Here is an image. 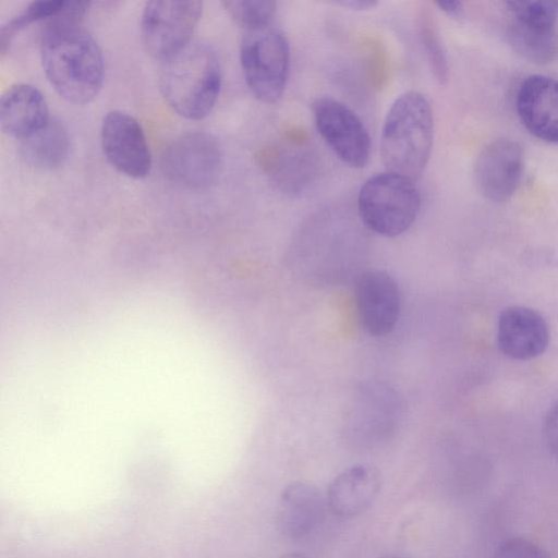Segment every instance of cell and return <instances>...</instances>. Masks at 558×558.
I'll return each mask as SVG.
<instances>
[{
    "instance_id": "obj_21",
    "label": "cell",
    "mask_w": 558,
    "mask_h": 558,
    "mask_svg": "<svg viewBox=\"0 0 558 558\" xmlns=\"http://www.w3.org/2000/svg\"><path fill=\"white\" fill-rule=\"evenodd\" d=\"M511 17L557 25L558 1L553 0H512L506 2Z\"/></svg>"
},
{
    "instance_id": "obj_16",
    "label": "cell",
    "mask_w": 558,
    "mask_h": 558,
    "mask_svg": "<svg viewBox=\"0 0 558 558\" xmlns=\"http://www.w3.org/2000/svg\"><path fill=\"white\" fill-rule=\"evenodd\" d=\"M47 101L41 92L31 84L10 86L0 99V123L4 133L23 140L49 120Z\"/></svg>"
},
{
    "instance_id": "obj_15",
    "label": "cell",
    "mask_w": 558,
    "mask_h": 558,
    "mask_svg": "<svg viewBox=\"0 0 558 558\" xmlns=\"http://www.w3.org/2000/svg\"><path fill=\"white\" fill-rule=\"evenodd\" d=\"M326 499L313 484L293 482L280 495L277 527L286 537L298 539L313 532L324 518Z\"/></svg>"
},
{
    "instance_id": "obj_4",
    "label": "cell",
    "mask_w": 558,
    "mask_h": 558,
    "mask_svg": "<svg viewBox=\"0 0 558 558\" xmlns=\"http://www.w3.org/2000/svg\"><path fill=\"white\" fill-rule=\"evenodd\" d=\"M420 208L421 196L413 180L389 171L368 178L357 196L363 223L387 238L404 233L415 221Z\"/></svg>"
},
{
    "instance_id": "obj_20",
    "label": "cell",
    "mask_w": 558,
    "mask_h": 558,
    "mask_svg": "<svg viewBox=\"0 0 558 558\" xmlns=\"http://www.w3.org/2000/svg\"><path fill=\"white\" fill-rule=\"evenodd\" d=\"M221 3L244 31L270 25L277 11V2L270 0H226Z\"/></svg>"
},
{
    "instance_id": "obj_18",
    "label": "cell",
    "mask_w": 558,
    "mask_h": 558,
    "mask_svg": "<svg viewBox=\"0 0 558 558\" xmlns=\"http://www.w3.org/2000/svg\"><path fill=\"white\" fill-rule=\"evenodd\" d=\"M508 38L519 54L537 64L549 63L558 54L557 25L512 17Z\"/></svg>"
},
{
    "instance_id": "obj_13",
    "label": "cell",
    "mask_w": 558,
    "mask_h": 558,
    "mask_svg": "<svg viewBox=\"0 0 558 558\" xmlns=\"http://www.w3.org/2000/svg\"><path fill=\"white\" fill-rule=\"evenodd\" d=\"M549 331L543 316L525 306H509L498 318L497 343L500 351L514 360H531L548 345Z\"/></svg>"
},
{
    "instance_id": "obj_11",
    "label": "cell",
    "mask_w": 558,
    "mask_h": 558,
    "mask_svg": "<svg viewBox=\"0 0 558 558\" xmlns=\"http://www.w3.org/2000/svg\"><path fill=\"white\" fill-rule=\"evenodd\" d=\"M524 167L522 147L508 138L488 144L475 163V182L480 192L493 202H505L515 192Z\"/></svg>"
},
{
    "instance_id": "obj_17",
    "label": "cell",
    "mask_w": 558,
    "mask_h": 558,
    "mask_svg": "<svg viewBox=\"0 0 558 558\" xmlns=\"http://www.w3.org/2000/svg\"><path fill=\"white\" fill-rule=\"evenodd\" d=\"M20 150L29 166L44 170L56 169L69 155L68 130L60 120L50 118L36 132L21 140Z\"/></svg>"
},
{
    "instance_id": "obj_24",
    "label": "cell",
    "mask_w": 558,
    "mask_h": 558,
    "mask_svg": "<svg viewBox=\"0 0 558 558\" xmlns=\"http://www.w3.org/2000/svg\"><path fill=\"white\" fill-rule=\"evenodd\" d=\"M544 438L551 454L558 459V403L549 410L545 418Z\"/></svg>"
},
{
    "instance_id": "obj_26",
    "label": "cell",
    "mask_w": 558,
    "mask_h": 558,
    "mask_svg": "<svg viewBox=\"0 0 558 558\" xmlns=\"http://www.w3.org/2000/svg\"><path fill=\"white\" fill-rule=\"evenodd\" d=\"M435 4L449 16L459 17L462 14V3L460 1H437Z\"/></svg>"
},
{
    "instance_id": "obj_22",
    "label": "cell",
    "mask_w": 558,
    "mask_h": 558,
    "mask_svg": "<svg viewBox=\"0 0 558 558\" xmlns=\"http://www.w3.org/2000/svg\"><path fill=\"white\" fill-rule=\"evenodd\" d=\"M421 38L434 75L440 82L446 80L448 68L445 52L437 34L430 28L426 21H424L421 26Z\"/></svg>"
},
{
    "instance_id": "obj_23",
    "label": "cell",
    "mask_w": 558,
    "mask_h": 558,
    "mask_svg": "<svg viewBox=\"0 0 558 558\" xmlns=\"http://www.w3.org/2000/svg\"><path fill=\"white\" fill-rule=\"evenodd\" d=\"M492 558H549L548 553L534 542L522 537L504 541Z\"/></svg>"
},
{
    "instance_id": "obj_5",
    "label": "cell",
    "mask_w": 558,
    "mask_h": 558,
    "mask_svg": "<svg viewBox=\"0 0 558 558\" xmlns=\"http://www.w3.org/2000/svg\"><path fill=\"white\" fill-rule=\"evenodd\" d=\"M244 80L260 101L276 102L283 94L290 68V46L286 35L272 24L244 31L240 45Z\"/></svg>"
},
{
    "instance_id": "obj_3",
    "label": "cell",
    "mask_w": 558,
    "mask_h": 558,
    "mask_svg": "<svg viewBox=\"0 0 558 558\" xmlns=\"http://www.w3.org/2000/svg\"><path fill=\"white\" fill-rule=\"evenodd\" d=\"M433 138L428 100L415 90L400 95L387 111L381 131L380 154L387 171L417 178L429 159Z\"/></svg>"
},
{
    "instance_id": "obj_7",
    "label": "cell",
    "mask_w": 558,
    "mask_h": 558,
    "mask_svg": "<svg viewBox=\"0 0 558 558\" xmlns=\"http://www.w3.org/2000/svg\"><path fill=\"white\" fill-rule=\"evenodd\" d=\"M221 165L222 154L217 140L199 131L175 137L161 157L165 175L189 189L208 187L217 180Z\"/></svg>"
},
{
    "instance_id": "obj_2",
    "label": "cell",
    "mask_w": 558,
    "mask_h": 558,
    "mask_svg": "<svg viewBox=\"0 0 558 558\" xmlns=\"http://www.w3.org/2000/svg\"><path fill=\"white\" fill-rule=\"evenodd\" d=\"M221 80V65L216 50L207 43L191 41L163 61L160 90L178 114L198 120L214 108Z\"/></svg>"
},
{
    "instance_id": "obj_12",
    "label": "cell",
    "mask_w": 558,
    "mask_h": 558,
    "mask_svg": "<svg viewBox=\"0 0 558 558\" xmlns=\"http://www.w3.org/2000/svg\"><path fill=\"white\" fill-rule=\"evenodd\" d=\"M517 111L531 134L558 144V80L546 75L526 77L518 90Z\"/></svg>"
},
{
    "instance_id": "obj_27",
    "label": "cell",
    "mask_w": 558,
    "mask_h": 558,
    "mask_svg": "<svg viewBox=\"0 0 558 558\" xmlns=\"http://www.w3.org/2000/svg\"><path fill=\"white\" fill-rule=\"evenodd\" d=\"M277 558H310V557H307L306 555H304L302 553H287Z\"/></svg>"
},
{
    "instance_id": "obj_8",
    "label": "cell",
    "mask_w": 558,
    "mask_h": 558,
    "mask_svg": "<svg viewBox=\"0 0 558 558\" xmlns=\"http://www.w3.org/2000/svg\"><path fill=\"white\" fill-rule=\"evenodd\" d=\"M316 129L335 155L352 168H363L369 159L371 137L359 116L345 104L329 96L312 106Z\"/></svg>"
},
{
    "instance_id": "obj_10",
    "label": "cell",
    "mask_w": 558,
    "mask_h": 558,
    "mask_svg": "<svg viewBox=\"0 0 558 558\" xmlns=\"http://www.w3.org/2000/svg\"><path fill=\"white\" fill-rule=\"evenodd\" d=\"M355 306L360 324L368 335H389L401 311V293L397 281L384 270L361 274L355 284Z\"/></svg>"
},
{
    "instance_id": "obj_19",
    "label": "cell",
    "mask_w": 558,
    "mask_h": 558,
    "mask_svg": "<svg viewBox=\"0 0 558 558\" xmlns=\"http://www.w3.org/2000/svg\"><path fill=\"white\" fill-rule=\"evenodd\" d=\"M64 0H38L28 3L15 16L7 21L0 28V54L3 57L9 50L15 35L32 23L50 20L65 5Z\"/></svg>"
},
{
    "instance_id": "obj_6",
    "label": "cell",
    "mask_w": 558,
    "mask_h": 558,
    "mask_svg": "<svg viewBox=\"0 0 558 558\" xmlns=\"http://www.w3.org/2000/svg\"><path fill=\"white\" fill-rule=\"evenodd\" d=\"M202 10L203 2L198 0L146 2L141 17V37L148 54L166 61L187 46Z\"/></svg>"
},
{
    "instance_id": "obj_25",
    "label": "cell",
    "mask_w": 558,
    "mask_h": 558,
    "mask_svg": "<svg viewBox=\"0 0 558 558\" xmlns=\"http://www.w3.org/2000/svg\"><path fill=\"white\" fill-rule=\"evenodd\" d=\"M332 3L342 8L357 11L373 9L378 4V2L374 0H340L333 1Z\"/></svg>"
},
{
    "instance_id": "obj_9",
    "label": "cell",
    "mask_w": 558,
    "mask_h": 558,
    "mask_svg": "<svg viewBox=\"0 0 558 558\" xmlns=\"http://www.w3.org/2000/svg\"><path fill=\"white\" fill-rule=\"evenodd\" d=\"M100 141L108 162L134 179L146 177L151 169V154L140 122L128 112L111 110L100 128Z\"/></svg>"
},
{
    "instance_id": "obj_1",
    "label": "cell",
    "mask_w": 558,
    "mask_h": 558,
    "mask_svg": "<svg viewBox=\"0 0 558 558\" xmlns=\"http://www.w3.org/2000/svg\"><path fill=\"white\" fill-rule=\"evenodd\" d=\"M88 1H66L48 20L40 40L44 72L57 93L73 104L89 102L104 81V57L95 38L82 26Z\"/></svg>"
},
{
    "instance_id": "obj_28",
    "label": "cell",
    "mask_w": 558,
    "mask_h": 558,
    "mask_svg": "<svg viewBox=\"0 0 558 558\" xmlns=\"http://www.w3.org/2000/svg\"><path fill=\"white\" fill-rule=\"evenodd\" d=\"M388 558H399V557H388Z\"/></svg>"
},
{
    "instance_id": "obj_14",
    "label": "cell",
    "mask_w": 558,
    "mask_h": 558,
    "mask_svg": "<svg viewBox=\"0 0 558 558\" xmlns=\"http://www.w3.org/2000/svg\"><path fill=\"white\" fill-rule=\"evenodd\" d=\"M381 475L371 464H355L339 473L329 484L326 502L332 514L342 519L357 517L375 501L381 488Z\"/></svg>"
}]
</instances>
